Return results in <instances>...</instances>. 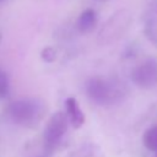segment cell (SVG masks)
Returning a JSON list of instances; mask_svg holds the SVG:
<instances>
[{
  "label": "cell",
  "mask_w": 157,
  "mask_h": 157,
  "mask_svg": "<svg viewBox=\"0 0 157 157\" xmlns=\"http://www.w3.org/2000/svg\"><path fill=\"white\" fill-rule=\"evenodd\" d=\"M86 92L91 101L96 104L109 105L121 101L126 90L124 83L115 78L94 76L87 81Z\"/></svg>",
  "instance_id": "cell-1"
},
{
  "label": "cell",
  "mask_w": 157,
  "mask_h": 157,
  "mask_svg": "<svg viewBox=\"0 0 157 157\" xmlns=\"http://www.w3.org/2000/svg\"><path fill=\"white\" fill-rule=\"evenodd\" d=\"M7 114L15 124L32 128L42 119L43 104L34 98H21L9 104Z\"/></svg>",
  "instance_id": "cell-2"
},
{
  "label": "cell",
  "mask_w": 157,
  "mask_h": 157,
  "mask_svg": "<svg viewBox=\"0 0 157 157\" xmlns=\"http://www.w3.org/2000/svg\"><path fill=\"white\" fill-rule=\"evenodd\" d=\"M131 23V13L128 10H119L112 15L98 33V42L102 45L114 43L124 36Z\"/></svg>",
  "instance_id": "cell-3"
},
{
  "label": "cell",
  "mask_w": 157,
  "mask_h": 157,
  "mask_svg": "<svg viewBox=\"0 0 157 157\" xmlns=\"http://www.w3.org/2000/svg\"><path fill=\"white\" fill-rule=\"evenodd\" d=\"M67 125H69V120L66 113L56 112L50 117L43 134L45 151L52 152L53 150H55V147L60 144L63 136L67 131Z\"/></svg>",
  "instance_id": "cell-4"
},
{
  "label": "cell",
  "mask_w": 157,
  "mask_h": 157,
  "mask_svg": "<svg viewBox=\"0 0 157 157\" xmlns=\"http://www.w3.org/2000/svg\"><path fill=\"white\" fill-rule=\"evenodd\" d=\"M132 82L144 90L152 88L157 85V60L147 59L139 64L131 71Z\"/></svg>",
  "instance_id": "cell-5"
},
{
  "label": "cell",
  "mask_w": 157,
  "mask_h": 157,
  "mask_svg": "<svg viewBox=\"0 0 157 157\" xmlns=\"http://www.w3.org/2000/svg\"><path fill=\"white\" fill-rule=\"evenodd\" d=\"M65 107H66V117H67L69 123H71L74 129L81 128L85 123V114L81 110L76 98L69 97L65 101Z\"/></svg>",
  "instance_id": "cell-6"
},
{
  "label": "cell",
  "mask_w": 157,
  "mask_h": 157,
  "mask_svg": "<svg viewBox=\"0 0 157 157\" xmlns=\"http://www.w3.org/2000/svg\"><path fill=\"white\" fill-rule=\"evenodd\" d=\"M97 13L93 9H86L81 12L78 20H77V28L81 33H90L92 32L97 26Z\"/></svg>",
  "instance_id": "cell-7"
},
{
  "label": "cell",
  "mask_w": 157,
  "mask_h": 157,
  "mask_svg": "<svg viewBox=\"0 0 157 157\" xmlns=\"http://www.w3.org/2000/svg\"><path fill=\"white\" fill-rule=\"evenodd\" d=\"M144 146L150 151H157V125L148 128L142 136Z\"/></svg>",
  "instance_id": "cell-8"
},
{
  "label": "cell",
  "mask_w": 157,
  "mask_h": 157,
  "mask_svg": "<svg viewBox=\"0 0 157 157\" xmlns=\"http://www.w3.org/2000/svg\"><path fill=\"white\" fill-rule=\"evenodd\" d=\"M9 91H10V82L7 74L0 69V99L7 97Z\"/></svg>",
  "instance_id": "cell-9"
},
{
  "label": "cell",
  "mask_w": 157,
  "mask_h": 157,
  "mask_svg": "<svg viewBox=\"0 0 157 157\" xmlns=\"http://www.w3.org/2000/svg\"><path fill=\"white\" fill-rule=\"evenodd\" d=\"M40 56H42V59H43L44 61H47V63H53V61L55 60V58H56V52H55L54 48L47 47V48H44V49L42 50Z\"/></svg>",
  "instance_id": "cell-10"
},
{
  "label": "cell",
  "mask_w": 157,
  "mask_h": 157,
  "mask_svg": "<svg viewBox=\"0 0 157 157\" xmlns=\"http://www.w3.org/2000/svg\"><path fill=\"white\" fill-rule=\"evenodd\" d=\"M42 157H45V156H42Z\"/></svg>",
  "instance_id": "cell-11"
}]
</instances>
